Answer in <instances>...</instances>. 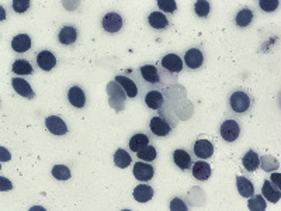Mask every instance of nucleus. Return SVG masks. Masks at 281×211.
Wrapping results in <instances>:
<instances>
[{"label":"nucleus","instance_id":"7ed1b4c3","mask_svg":"<svg viewBox=\"0 0 281 211\" xmlns=\"http://www.w3.org/2000/svg\"><path fill=\"white\" fill-rule=\"evenodd\" d=\"M184 64L189 68L190 71H198L201 69L205 62V57H204L203 51L197 46H193L186 51L184 54Z\"/></svg>","mask_w":281,"mask_h":211},{"label":"nucleus","instance_id":"4be33fe9","mask_svg":"<svg viewBox=\"0 0 281 211\" xmlns=\"http://www.w3.org/2000/svg\"><path fill=\"white\" fill-rule=\"evenodd\" d=\"M242 165L248 172H255L259 169V166H260V158H259V155L256 153V151L250 149V151H248L243 155Z\"/></svg>","mask_w":281,"mask_h":211},{"label":"nucleus","instance_id":"1a4fd4ad","mask_svg":"<svg viewBox=\"0 0 281 211\" xmlns=\"http://www.w3.org/2000/svg\"><path fill=\"white\" fill-rule=\"evenodd\" d=\"M132 173L137 180L139 182H149L152 180V178L155 176V169L150 164H145V162H137L134 165Z\"/></svg>","mask_w":281,"mask_h":211},{"label":"nucleus","instance_id":"b1692460","mask_svg":"<svg viewBox=\"0 0 281 211\" xmlns=\"http://www.w3.org/2000/svg\"><path fill=\"white\" fill-rule=\"evenodd\" d=\"M141 76L145 82L148 83H159L160 82V76L157 72V68L155 65H144L139 68Z\"/></svg>","mask_w":281,"mask_h":211},{"label":"nucleus","instance_id":"9b49d317","mask_svg":"<svg viewBox=\"0 0 281 211\" xmlns=\"http://www.w3.org/2000/svg\"><path fill=\"white\" fill-rule=\"evenodd\" d=\"M78 37H79V33H78V28L75 26H64L61 30H59L58 33V41L62 44V45H73L76 41H78Z\"/></svg>","mask_w":281,"mask_h":211},{"label":"nucleus","instance_id":"9d476101","mask_svg":"<svg viewBox=\"0 0 281 211\" xmlns=\"http://www.w3.org/2000/svg\"><path fill=\"white\" fill-rule=\"evenodd\" d=\"M68 101L71 106L76 109H83L86 106V93L85 90L78 85H73L68 90Z\"/></svg>","mask_w":281,"mask_h":211},{"label":"nucleus","instance_id":"72a5a7b5","mask_svg":"<svg viewBox=\"0 0 281 211\" xmlns=\"http://www.w3.org/2000/svg\"><path fill=\"white\" fill-rule=\"evenodd\" d=\"M278 5H280L278 0H260L259 2L260 9H262L263 12H266V13H273L274 10L278 9Z\"/></svg>","mask_w":281,"mask_h":211},{"label":"nucleus","instance_id":"a878e982","mask_svg":"<svg viewBox=\"0 0 281 211\" xmlns=\"http://www.w3.org/2000/svg\"><path fill=\"white\" fill-rule=\"evenodd\" d=\"M146 145H149V137L146 134H135L132 135L131 139L128 141V146L132 152L137 153L138 151H141L142 148H145Z\"/></svg>","mask_w":281,"mask_h":211},{"label":"nucleus","instance_id":"2eb2a0df","mask_svg":"<svg viewBox=\"0 0 281 211\" xmlns=\"http://www.w3.org/2000/svg\"><path fill=\"white\" fill-rule=\"evenodd\" d=\"M253 19H255V12H253L252 9H249V7H242V9L235 14L234 23H235V26L239 27V28H246V27H249L253 23Z\"/></svg>","mask_w":281,"mask_h":211},{"label":"nucleus","instance_id":"a211bd4d","mask_svg":"<svg viewBox=\"0 0 281 211\" xmlns=\"http://www.w3.org/2000/svg\"><path fill=\"white\" fill-rule=\"evenodd\" d=\"M262 196L266 198V200H268L270 203L275 204V203L280 201V197H281L280 189L275 187V185H271L270 180H264V183H263V187H262Z\"/></svg>","mask_w":281,"mask_h":211},{"label":"nucleus","instance_id":"aec40b11","mask_svg":"<svg viewBox=\"0 0 281 211\" xmlns=\"http://www.w3.org/2000/svg\"><path fill=\"white\" fill-rule=\"evenodd\" d=\"M31 48V38L27 34H19L12 40V49L16 52H27Z\"/></svg>","mask_w":281,"mask_h":211},{"label":"nucleus","instance_id":"dca6fc26","mask_svg":"<svg viewBox=\"0 0 281 211\" xmlns=\"http://www.w3.org/2000/svg\"><path fill=\"white\" fill-rule=\"evenodd\" d=\"M12 85H13V89L16 90V93L20 94V96H23L26 99H34L35 97L33 87L30 86V83L27 80L21 79V78H13Z\"/></svg>","mask_w":281,"mask_h":211},{"label":"nucleus","instance_id":"f03ea898","mask_svg":"<svg viewBox=\"0 0 281 211\" xmlns=\"http://www.w3.org/2000/svg\"><path fill=\"white\" fill-rule=\"evenodd\" d=\"M219 134L225 142H235L241 135V124L236 120H225L219 127Z\"/></svg>","mask_w":281,"mask_h":211},{"label":"nucleus","instance_id":"393cba45","mask_svg":"<svg viewBox=\"0 0 281 211\" xmlns=\"http://www.w3.org/2000/svg\"><path fill=\"white\" fill-rule=\"evenodd\" d=\"M163 94L157 92V90H150L145 96V104L148 106L149 109H152V110H159L163 106Z\"/></svg>","mask_w":281,"mask_h":211},{"label":"nucleus","instance_id":"39448f33","mask_svg":"<svg viewBox=\"0 0 281 211\" xmlns=\"http://www.w3.org/2000/svg\"><path fill=\"white\" fill-rule=\"evenodd\" d=\"M214 144L209 139H197L193 145V152L198 159H209L214 155Z\"/></svg>","mask_w":281,"mask_h":211},{"label":"nucleus","instance_id":"7c9ffc66","mask_svg":"<svg viewBox=\"0 0 281 211\" xmlns=\"http://www.w3.org/2000/svg\"><path fill=\"white\" fill-rule=\"evenodd\" d=\"M52 176L57 180H61V182H65V180H69L72 178V173H71V169L65 165H55L52 168Z\"/></svg>","mask_w":281,"mask_h":211},{"label":"nucleus","instance_id":"412c9836","mask_svg":"<svg viewBox=\"0 0 281 211\" xmlns=\"http://www.w3.org/2000/svg\"><path fill=\"white\" fill-rule=\"evenodd\" d=\"M236 187H238V191L242 197H252L255 194V186L245 176L236 178Z\"/></svg>","mask_w":281,"mask_h":211},{"label":"nucleus","instance_id":"ddd939ff","mask_svg":"<svg viewBox=\"0 0 281 211\" xmlns=\"http://www.w3.org/2000/svg\"><path fill=\"white\" fill-rule=\"evenodd\" d=\"M191 173H193V176L197 180L205 182V180H208L211 178V165H209L208 162L200 159V161H197V162L193 164V166H191Z\"/></svg>","mask_w":281,"mask_h":211},{"label":"nucleus","instance_id":"423d86ee","mask_svg":"<svg viewBox=\"0 0 281 211\" xmlns=\"http://www.w3.org/2000/svg\"><path fill=\"white\" fill-rule=\"evenodd\" d=\"M149 130L156 137H167L172 131V124H169L162 116H155L150 120Z\"/></svg>","mask_w":281,"mask_h":211},{"label":"nucleus","instance_id":"c756f323","mask_svg":"<svg viewBox=\"0 0 281 211\" xmlns=\"http://www.w3.org/2000/svg\"><path fill=\"white\" fill-rule=\"evenodd\" d=\"M137 156L139 158V161H145V162H153L157 156L156 148L153 145H146L145 148H142L141 151L137 152Z\"/></svg>","mask_w":281,"mask_h":211},{"label":"nucleus","instance_id":"473e14b6","mask_svg":"<svg viewBox=\"0 0 281 211\" xmlns=\"http://www.w3.org/2000/svg\"><path fill=\"white\" fill-rule=\"evenodd\" d=\"M157 6L160 9L162 13H176L177 3L175 0H157Z\"/></svg>","mask_w":281,"mask_h":211},{"label":"nucleus","instance_id":"4468645a","mask_svg":"<svg viewBox=\"0 0 281 211\" xmlns=\"http://www.w3.org/2000/svg\"><path fill=\"white\" fill-rule=\"evenodd\" d=\"M173 162L182 171H189L190 168L193 166L191 155L189 153V151H186L183 148H179V149L173 152Z\"/></svg>","mask_w":281,"mask_h":211},{"label":"nucleus","instance_id":"f704fd0d","mask_svg":"<svg viewBox=\"0 0 281 211\" xmlns=\"http://www.w3.org/2000/svg\"><path fill=\"white\" fill-rule=\"evenodd\" d=\"M30 0H14L13 2V10L16 13H26L30 9Z\"/></svg>","mask_w":281,"mask_h":211},{"label":"nucleus","instance_id":"0eeeda50","mask_svg":"<svg viewBox=\"0 0 281 211\" xmlns=\"http://www.w3.org/2000/svg\"><path fill=\"white\" fill-rule=\"evenodd\" d=\"M45 127L48 131L53 134V135H65L68 134V126L59 116H49L45 119Z\"/></svg>","mask_w":281,"mask_h":211},{"label":"nucleus","instance_id":"5701e85b","mask_svg":"<svg viewBox=\"0 0 281 211\" xmlns=\"http://www.w3.org/2000/svg\"><path fill=\"white\" fill-rule=\"evenodd\" d=\"M116 82H117L118 85L124 89L125 96H127V97H130V99L137 97L138 87H137V85L134 83V80H131L130 78H125V76H121V75H120V76L116 78Z\"/></svg>","mask_w":281,"mask_h":211},{"label":"nucleus","instance_id":"c85d7f7f","mask_svg":"<svg viewBox=\"0 0 281 211\" xmlns=\"http://www.w3.org/2000/svg\"><path fill=\"white\" fill-rule=\"evenodd\" d=\"M248 208L250 211H266L267 208V204H266V198L263 197L262 194L259 196H252L249 198L248 201Z\"/></svg>","mask_w":281,"mask_h":211},{"label":"nucleus","instance_id":"f257e3e1","mask_svg":"<svg viewBox=\"0 0 281 211\" xmlns=\"http://www.w3.org/2000/svg\"><path fill=\"white\" fill-rule=\"evenodd\" d=\"M253 107V99L246 90L243 89H235L229 94L228 97V109L234 114L245 116L248 114Z\"/></svg>","mask_w":281,"mask_h":211},{"label":"nucleus","instance_id":"2f4dec72","mask_svg":"<svg viewBox=\"0 0 281 211\" xmlns=\"http://www.w3.org/2000/svg\"><path fill=\"white\" fill-rule=\"evenodd\" d=\"M194 12L201 19L208 17L209 12H211V3L207 2V0H197L194 3Z\"/></svg>","mask_w":281,"mask_h":211},{"label":"nucleus","instance_id":"cd10ccee","mask_svg":"<svg viewBox=\"0 0 281 211\" xmlns=\"http://www.w3.org/2000/svg\"><path fill=\"white\" fill-rule=\"evenodd\" d=\"M132 162V158L131 155H130V152L125 151V149H117L116 153H114V164L116 166H118L120 169H125V168H128V166L131 165Z\"/></svg>","mask_w":281,"mask_h":211},{"label":"nucleus","instance_id":"c9c22d12","mask_svg":"<svg viewBox=\"0 0 281 211\" xmlns=\"http://www.w3.org/2000/svg\"><path fill=\"white\" fill-rule=\"evenodd\" d=\"M170 210L172 211H186V210H189V207H187V204L184 203L182 198L176 197L170 201Z\"/></svg>","mask_w":281,"mask_h":211},{"label":"nucleus","instance_id":"f8f14e48","mask_svg":"<svg viewBox=\"0 0 281 211\" xmlns=\"http://www.w3.org/2000/svg\"><path fill=\"white\" fill-rule=\"evenodd\" d=\"M37 65H38L39 69L49 72L57 66V57L53 55V52L48 51V49L39 51L37 54Z\"/></svg>","mask_w":281,"mask_h":211},{"label":"nucleus","instance_id":"f3484780","mask_svg":"<svg viewBox=\"0 0 281 211\" xmlns=\"http://www.w3.org/2000/svg\"><path fill=\"white\" fill-rule=\"evenodd\" d=\"M148 23H149V26L152 27L153 30H156V31H163V30H166L170 24L167 16H164L162 12H152V13L148 16Z\"/></svg>","mask_w":281,"mask_h":211},{"label":"nucleus","instance_id":"6ab92c4d","mask_svg":"<svg viewBox=\"0 0 281 211\" xmlns=\"http://www.w3.org/2000/svg\"><path fill=\"white\" fill-rule=\"evenodd\" d=\"M153 194H155V191L149 185H138L132 191V196L138 203H148L152 200Z\"/></svg>","mask_w":281,"mask_h":211},{"label":"nucleus","instance_id":"6e6552de","mask_svg":"<svg viewBox=\"0 0 281 211\" xmlns=\"http://www.w3.org/2000/svg\"><path fill=\"white\" fill-rule=\"evenodd\" d=\"M160 66L172 73H179L183 71V60L177 54H167L160 60Z\"/></svg>","mask_w":281,"mask_h":211},{"label":"nucleus","instance_id":"bb28decb","mask_svg":"<svg viewBox=\"0 0 281 211\" xmlns=\"http://www.w3.org/2000/svg\"><path fill=\"white\" fill-rule=\"evenodd\" d=\"M12 71L16 75H21V76H24V75H33L34 73L33 65L30 64V61L27 60L14 61L13 65H12Z\"/></svg>","mask_w":281,"mask_h":211},{"label":"nucleus","instance_id":"20e7f679","mask_svg":"<svg viewBox=\"0 0 281 211\" xmlns=\"http://www.w3.org/2000/svg\"><path fill=\"white\" fill-rule=\"evenodd\" d=\"M123 26H124L123 16L120 13H116V12L104 14V17L101 19V27H103V30H104L105 33H120L123 30Z\"/></svg>","mask_w":281,"mask_h":211}]
</instances>
